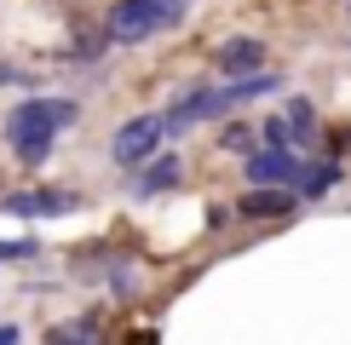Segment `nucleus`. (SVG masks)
<instances>
[{
    "label": "nucleus",
    "mask_w": 351,
    "mask_h": 345,
    "mask_svg": "<svg viewBox=\"0 0 351 345\" xmlns=\"http://www.w3.org/2000/svg\"><path fill=\"white\" fill-rule=\"evenodd\" d=\"M75 115H81L75 98H23V104L6 115V144H12V155H18L23 167H40V162L52 155L58 133L75 127Z\"/></svg>",
    "instance_id": "obj_1"
},
{
    "label": "nucleus",
    "mask_w": 351,
    "mask_h": 345,
    "mask_svg": "<svg viewBox=\"0 0 351 345\" xmlns=\"http://www.w3.org/2000/svg\"><path fill=\"white\" fill-rule=\"evenodd\" d=\"M225 110H237V86H230V81H225V86H190V92H179V98L167 104L162 133L179 138V133H190L196 121H219Z\"/></svg>",
    "instance_id": "obj_2"
},
{
    "label": "nucleus",
    "mask_w": 351,
    "mask_h": 345,
    "mask_svg": "<svg viewBox=\"0 0 351 345\" xmlns=\"http://www.w3.org/2000/svg\"><path fill=\"white\" fill-rule=\"evenodd\" d=\"M162 115H133V121H121L115 127V138H110V162L115 167H127V172H138L150 155H162Z\"/></svg>",
    "instance_id": "obj_3"
},
{
    "label": "nucleus",
    "mask_w": 351,
    "mask_h": 345,
    "mask_svg": "<svg viewBox=\"0 0 351 345\" xmlns=\"http://www.w3.org/2000/svg\"><path fill=\"white\" fill-rule=\"evenodd\" d=\"M162 29H173V23H167V12L156 6V0H115L110 18H104V35L115 47H138V40L162 35Z\"/></svg>",
    "instance_id": "obj_4"
},
{
    "label": "nucleus",
    "mask_w": 351,
    "mask_h": 345,
    "mask_svg": "<svg viewBox=\"0 0 351 345\" xmlns=\"http://www.w3.org/2000/svg\"><path fill=\"white\" fill-rule=\"evenodd\" d=\"M305 207L300 190H288V184H247L237 196V219H294Z\"/></svg>",
    "instance_id": "obj_5"
},
{
    "label": "nucleus",
    "mask_w": 351,
    "mask_h": 345,
    "mask_svg": "<svg viewBox=\"0 0 351 345\" xmlns=\"http://www.w3.org/2000/svg\"><path fill=\"white\" fill-rule=\"evenodd\" d=\"M300 172H305V155L282 150V144H259V150L247 155V184H288V190H294Z\"/></svg>",
    "instance_id": "obj_6"
},
{
    "label": "nucleus",
    "mask_w": 351,
    "mask_h": 345,
    "mask_svg": "<svg viewBox=\"0 0 351 345\" xmlns=\"http://www.w3.org/2000/svg\"><path fill=\"white\" fill-rule=\"evenodd\" d=\"M219 75L225 81H247V75H265V40L259 35H230L225 47L213 52Z\"/></svg>",
    "instance_id": "obj_7"
},
{
    "label": "nucleus",
    "mask_w": 351,
    "mask_h": 345,
    "mask_svg": "<svg viewBox=\"0 0 351 345\" xmlns=\"http://www.w3.org/2000/svg\"><path fill=\"white\" fill-rule=\"evenodd\" d=\"M6 207L23 213V219H64V213L81 207V196L75 190H18V196H6Z\"/></svg>",
    "instance_id": "obj_8"
},
{
    "label": "nucleus",
    "mask_w": 351,
    "mask_h": 345,
    "mask_svg": "<svg viewBox=\"0 0 351 345\" xmlns=\"http://www.w3.org/2000/svg\"><path fill=\"white\" fill-rule=\"evenodd\" d=\"M184 179V162L179 155H150V162L138 167V179H133V196H162V190H173V184Z\"/></svg>",
    "instance_id": "obj_9"
},
{
    "label": "nucleus",
    "mask_w": 351,
    "mask_h": 345,
    "mask_svg": "<svg viewBox=\"0 0 351 345\" xmlns=\"http://www.w3.org/2000/svg\"><path fill=\"white\" fill-rule=\"evenodd\" d=\"M282 127H288V144L300 150V144L317 133V104H311V98H288V104H282Z\"/></svg>",
    "instance_id": "obj_10"
},
{
    "label": "nucleus",
    "mask_w": 351,
    "mask_h": 345,
    "mask_svg": "<svg viewBox=\"0 0 351 345\" xmlns=\"http://www.w3.org/2000/svg\"><path fill=\"white\" fill-rule=\"evenodd\" d=\"M334 184H340V162H305V172H300V201H317V196H328Z\"/></svg>",
    "instance_id": "obj_11"
},
{
    "label": "nucleus",
    "mask_w": 351,
    "mask_h": 345,
    "mask_svg": "<svg viewBox=\"0 0 351 345\" xmlns=\"http://www.w3.org/2000/svg\"><path fill=\"white\" fill-rule=\"evenodd\" d=\"M219 150H242V155H254V127H247V121H225Z\"/></svg>",
    "instance_id": "obj_12"
},
{
    "label": "nucleus",
    "mask_w": 351,
    "mask_h": 345,
    "mask_svg": "<svg viewBox=\"0 0 351 345\" xmlns=\"http://www.w3.org/2000/svg\"><path fill=\"white\" fill-rule=\"evenodd\" d=\"M6 259H35V242H0V265Z\"/></svg>",
    "instance_id": "obj_13"
},
{
    "label": "nucleus",
    "mask_w": 351,
    "mask_h": 345,
    "mask_svg": "<svg viewBox=\"0 0 351 345\" xmlns=\"http://www.w3.org/2000/svg\"><path fill=\"white\" fill-rule=\"evenodd\" d=\"M265 144H282V150H294V144H288V127H282V115H271V121H265Z\"/></svg>",
    "instance_id": "obj_14"
},
{
    "label": "nucleus",
    "mask_w": 351,
    "mask_h": 345,
    "mask_svg": "<svg viewBox=\"0 0 351 345\" xmlns=\"http://www.w3.org/2000/svg\"><path fill=\"white\" fill-rule=\"evenodd\" d=\"M0 86H35V75H29V69H12V64H0Z\"/></svg>",
    "instance_id": "obj_15"
},
{
    "label": "nucleus",
    "mask_w": 351,
    "mask_h": 345,
    "mask_svg": "<svg viewBox=\"0 0 351 345\" xmlns=\"http://www.w3.org/2000/svg\"><path fill=\"white\" fill-rule=\"evenodd\" d=\"M156 6H162V12H167V23H173V29H179V23H184V0H156Z\"/></svg>",
    "instance_id": "obj_16"
},
{
    "label": "nucleus",
    "mask_w": 351,
    "mask_h": 345,
    "mask_svg": "<svg viewBox=\"0 0 351 345\" xmlns=\"http://www.w3.org/2000/svg\"><path fill=\"white\" fill-rule=\"evenodd\" d=\"M0 345H23V334L18 328H0Z\"/></svg>",
    "instance_id": "obj_17"
},
{
    "label": "nucleus",
    "mask_w": 351,
    "mask_h": 345,
    "mask_svg": "<svg viewBox=\"0 0 351 345\" xmlns=\"http://www.w3.org/2000/svg\"><path fill=\"white\" fill-rule=\"evenodd\" d=\"M340 150H351V133H346V138H340Z\"/></svg>",
    "instance_id": "obj_18"
}]
</instances>
